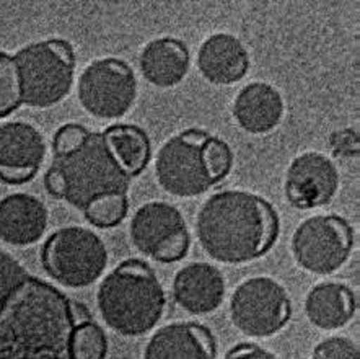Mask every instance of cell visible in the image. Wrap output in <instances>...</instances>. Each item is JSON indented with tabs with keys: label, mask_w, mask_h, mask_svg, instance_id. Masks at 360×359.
<instances>
[{
	"label": "cell",
	"mask_w": 360,
	"mask_h": 359,
	"mask_svg": "<svg viewBox=\"0 0 360 359\" xmlns=\"http://www.w3.org/2000/svg\"><path fill=\"white\" fill-rule=\"evenodd\" d=\"M354 232L341 215L318 214L298 224L292 235L294 258L313 275H331L346 263L351 255Z\"/></svg>",
	"instance_id": "obj_9"
},
{
	"label": "cell",
	"mask_w": 360,
	"mask_h": 359,
	"mask_svg": "<svg viewBox=\"0 0 360 359\" xmlns=\"http://www.w3.org/2000/svg\"><path fill=\"white\" fill-rule=\"evenodd\" d=\"M49 214L44 203L27 193L8 194L0 201V239L13 247H28L41 240Z\"/></svg>",
	"instance_id": "obj_16"
},
{
	"label": "cell",
	"mask_w": 360,
	"mask_h": 359,
	"mask_svg": "<svg viewBox=\"0 0 360 359\" xmlns=\"http://www.w3.org/2000/svg\"><path fill=\"white\" fill-rule=\"evenodd\" d=\"M217 343L212 332L198 322H174L153 333L143 359H215Z\"/></svg>",
	"instance_id": "obj_14"
},
{
	"label": "cell",
	"mask_w": 360,
	"mask_h": 359,
	"mask_svg": "<svg viewBox=\"0 0 360 359\" xmlns=\"http://www.w3.org/2000/svg\"><path fill=\"white\" fill-rule=\"evenodd\" d=\"M311 359H360L359 346L346 336H331L318 343Z\"/></svg>",
	"instance_id": "obj_26"
},
{
	"label": "cell",
	"mask_w": 360,
	"mask_h": 359,
	"mask_svg": "<svg viewBox=\"0 0 360 359\" xmlns=\"http://www.w3.org/2000/svg\"><path fill=\"white\" fill-rule=\"evenodd\" d=\"M224 359H279L271 351L256 345V343H241L227 351Z\"/></svg>",
	"instance_id": "obj_28"
},
{
	"label": "cell",
	"mask_w": 360,
	"mask_h": 359,
	"mask_svg": "<svg viewBox=\"0 0 360 359\" xmlns=\"http://www.w3.org/2000/svg\"><path fill=\"white\" fill-rule=\"evenodd\" d=\"M108 340L105 330L94 319L79 327L74 336L75 359H105Z\"/></svg>",
	"instance_id": "obj_24"
},
{
	"label": "cell",
	"mask_w": 360,
	"mask_h": 359,
	"mask_svg": "<svg viewBox=\"0 0 360 359\" xmlns=\"http://www.w3.org/2000/svg\"><path fill=\"white\" fill-rule=\"evenodd\" d=\"M292 302L285 287L267 276L245 279L230 299L233 325L246 336L267 338L290 320Z\"/></svg>",
	"instance_id": "obj_8"
},
{
	"label": "cell",
	"mask_w": 360,
	"mask_h": 359,
	"mask_svg": "<svg viewBox=\"0 0 360 359\" xmlns=\"http://www.w3.org/2000/svg\"><path fill=\"white\" fill-rule=\"evenodd\" d=\"M22 103L20 75L15 59L7 53H0V118L12 115Z\"/></svg>",
	"instance_id": "obj_22"
},
{
	"label": "cell",
	"mask_w": 360,
	"mask_h": 359,
	"mask_svg": "<svg viewBox=\"0 0 360 359\" xmlns=\"http://www.w3.org/2000/svg\"><path fill=\"white\" fill-rule=\"evenodd\" d=\"M209 132L186 130L160 147L155 158L158 184L178 198H196L217 184L204 156Z\"/></svg>",
	"instance_id": "obj_7"
},
{
	"label": "cell",
	"mask_w": 360,
	"mask_h": 359,
	"mask_svg": "<svg viewBox=\"0 0 360 359\" xmlns=\"http://www.w3.org/2000/svg\"><path fill=\"white\" fill-rule=\"evenodd\" d=\"M103 137L131 178L139 177L146 170L152 156L150 139L146 131L134 125H111L103 131Z\"/></svg>",
	"instance_id": "obj_21"
},
{
	"label": "cell",
	"mask_w": 360,
	"mask_h": 359,
	"mask_svg": "<svg viewBox=\"0 0 360 359\" xmlns=\"http://www.w3.org/2000/svg\"><path fill=\"white\" fill-rule=\"evenodd\" d=\"M204 156L215 182H222L230 173L231 163H233V153L229 144L215 136H209L204 146Z\"/></svg>",
	"instance_id": "obj_25"
},
{
	"label": "cell",
	"mask_w": 360,
	"mask_h": 359,
	"mask_svg": "<svg viewBox=\"0 0 360 359\" xmlns=\"http://www.w3.org/2000/svg\"><path fill=\"white\" fill-rule=\"evenodd\" d=\"M41 263L54 281L80 289L94 284L105 273L108 250L94 230L72 225L49 235L41 250Z\"/></svg>",
	"instance_id": "obj_6"
},
{
	"label": "cell",
	"mask_w": 360,
	"mask_h": 359,
	"mask_svg": "<svg viewBox=\"0 0 360 359\" xmlns=\"http://www.w3.org/2000/svg\"><path fill=\"white\" fill-rule=\"evenodd\" d=\"M189 51L183 41L158 38L142 49L139 65L148 84L158 89H172L181 84L189 70Z\"/></svg>",
	"instance_id": "obj_19"
},
{
	"label": "cell",
	"mask_w": 360,
	"mask_h": 359,
	"mask_svg": "<svg viewBox=\"0 0 360 359\" xmlns=\"http://www.w3.org/2000/svg\"><path fill=\"white\" fill-rule=\"evenodd\" d=\"M339 170L321 152H303L287 168L284 191L290 206L302 211L326 206L339 189Z\"/></svg>",
	"instance_id": "obj_12"
},
{
	"label": "cell",
	"mask_w": 360,
	"mask_h": 359,
	"mask_svg": "<svg viewBox=\"0 0 360 359\" xmlns=\"http://www.w3.org/2000/svg\"><path fill=\"white\" fill-rule=\"evenodd\" d=\"M96 306L111 330L122 336H141L160 322L167 297L152 266L131 258L117 265L101 281Z\"/></svg>",
	"instance_id": "obj_4"
},
{
	"label": "cell",
	"mask_w": 360,
	"mask_h": 359,
	"mask_svg": "<svg viewBox=\"0 0 360 359\" xmlns=\"http://www.w3.org/2000/svg\"><path fill=\"white\" fill-rule=\"evenodd\" d=\"M90 310L0 248V359H75Z\"/></svg>",
	"instance_id": "obj_1"
},
{
	"label": "cell",
	"mask_w": 360,
	"mask_h": 359,
	"mask_svg": "<svg viewBox=\"0 0 360 359\" xmlns=\"http://www.w3.org/2000/svg\"><path fill=\"white\" fill-rule=\"evenodd\" d=\"M46 157V142L34 126L10 121L0 126V180L25 184L36 177Z\"/></svg>",
	"instance_id": "obj_13"
},
{
	"label": "cell",
	"mask_w": 360,
	"mask_h": 359,
	"mask_svg": "<svg viewBox=\"0 0 360 359\" xmlns=\"http://www.w3.org/2000/svg\"><path fill=\"white\" fill-rule=\"evenodd\" d=\"M22 89V103L49 108L70 94L75 54L65 39H46L25 46L15 54Z\"/></svg>",
	"instance_id": "obj_5"
},
{
	"label": "cell",
	"mask_w": 360,
	"mask_h": 359,
	"mask_svg": "<svg viewBox=\"0 0 360 359\" xmlns=\"http://www.w3.org/2000/svg\"><path fill=\"white\" fill-rule=\"evenodd\" d=\"M200 247L225 265H243L267 253L279 237V215L255 193L227 189L200 206L196 220Z\"/></svg>",
	"instance_id": "obj_2"
},
{
	"label": "cell",
	"mask_w": 360,
	"mask_h": 359,
	"mask_svg": "<svg viewBox=\"0 0 360 359\" xmlns=\"http://www.w3.org/2000/svg\"><path fill=\"white\" fill-rule=\"evenodd\" d=\"M284 110V100L276 87L264 82H251L235 96L231 113L241 130L261 136L281 125Z\"/></svg>",
	"instance_id": "obj_18"
},
{
	"label": "cell",
	"mask_w": 360,
	"mask_h": 359,
	"mask_svg": "<svg viewBox=\"0 0 360 359\" xmlns=\"http://www.w3.org/2000/svg\"><path fill=\"white\" fill-rule=\"evenodd\" d=\"M129 230L134 247L160 263L183 260L191 244L183 214L165 201H150L139 208Z\"/></svg>",
	"instance_id": "obj_11"
},
{
	"label": "cell",
	"mask_w": 360,
	"mask_h": 359,
	"mask_svg": "<svg viewBox=\"0 0 360 359\" xmlns=\"http://www.w3.org/2000/svg\"><path fill=\"white\" fill-rule=\"evenodd\" d=\"M356 296L341 283H320L311 287L305 299V314L311 325L333 332L346 327L356 314Z\"/></svg>",
	"instance_id": "obj_20"
},
{
	"label": "cell",
	"mask_w": 360,
	"mask_h": 359,
	"mask_svg": "<svg viewBox=\"0 0 360 359\" xmlns=\"http://www.w3.org/2000/svg\"><path fill=\"white\" fill-rule=\"evenodd\" d=\"M198 69L205 80L215 85H231L245 79L250 56L243 43L230 33H215L200 44Z\"/></svg>",
	"instance_id": "obj_17"
},
{
	"label": "cell",
	"mask_w": 360,
	"mask_h": 359,
	"mask_svg": "<svg viewBox=\"0 0 360 359\" xmlns=\"http://www.w3.org/2000/svg\"><path fill=\"white\" fill-rule=\"evenodd\" d=\"M131 182L103 132H90L74 151L54 156L44 173L46 191L82 213L101 198L127 196Z\"/></svg>",
	"instance_id": "obj_3"
},
{
	"label": "cell",
	"mask_w": 360,
	"mask_h": 359,
	"mask_svg": "<svg viewBox=\"0 0 360 359\" xmlns=\"http://www.w3.org/2000/svg\"><path fill=\"white\" fill-rule=\"evenodd\" d=\"M129 201L127 196H108L95 201L84 211L85 219L98 229H110L120 225L124 220Z\"/></svg>",
	"instance_id": "obj_23"
},
{
	"label": "cell",
	"mask_w": 360,
	"mask_h": 359,
	"mask_svg": "<svg viewBox=\"0 0 360 359\" xmlns=\"http://www.w3.org/2000/svg\"><path fill=\"white\" fill-rule=\"evenodd\" d=\"M90 131L84 127L82 125H75V122H70V125L60 126L54 134L53 141V149L54 156H64V153L74 151L84 144V141L89 137Z\"/></svg>",
	"instance_id": "obj_27"
},
{
	"label": "cell",
	"mask_w": 360,
	"mask_h": 359,
	"mask_svg": "<svg viewBox=\"0 0 360 359\" xmlns=\"http://www.w3.org/2000/svg\"><path fill=\"white\" fill-rule=\"evenodd\" d=\"M173 297L176 304L193 315L212 314L224 304L225 278L217 266L189 263L174 275Z\"/></svg>",
	"instance_id": "obj_15"
},
{
	"label": "cell",
	"mask_w": 360,
	"mask_h": 359,
	"mask_svg": "<svg viewBox=\"0 0 360 359\" xmlns=\"http://www.w3.org/2000/svg\"><path fill=\"white\" fill-rule=\"evenodd\" d=\"M137 96V80L131 65L122 59L94 61L82 72L79 101L86 113L98 120L124 116Z\"/></svg>",
	"instance_id": "obj_10"
}]
</instances>
